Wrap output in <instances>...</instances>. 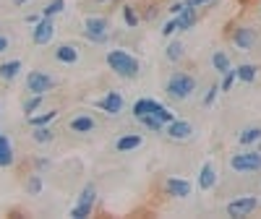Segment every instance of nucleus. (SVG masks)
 <instances>
[{
  "mask_svg": "<svg viewBox=\"0 0 261 219\" xmlns=\"http://www.w3.org/2000/svg\"><path fill=\"white\" fill-rule=\"evenodd\" d=\"M105 60H107V68H110L115 76L125 78V81H134V78H139V73H141V63H139V58H134L128 50H120V47L107 50Z\"/></svg>",
  "mask_w": 261,
  "mask_h": 219,
  "instance_id": "1",
  "label": "nucleus"
},
{
  "mask_svg": "<svg viewBox=\"0 0 261 219\" xmlns=\"http://www.w3.org/2000/svg\"><path fill=\"white\" fill-rule=\"evenodd\" d=\"M196 76L186 73V71H175L170 73V78L165 81V94L172 99V102H186L193 92H196Z\"/></svg>",
  "mask_w": 261,
  "mask_h": 219,
  "instance_id": "2",
  "label": "nucleus"
},
{
  "mask_svg": "<svg viewBox=\"0 0 261 219\" xmlns=\"http://www.w3.org/2000/svg\"><path fill=\"white\" fill-rule=\"evenodd\" d=\"M84 37L94 45H107L110 42V18L105 16H86L84 18Z\"/></svg>",
  "mask_w": 261,
  "mask_h": 219,
  "instance_id": "3",
  "label": "nucleus"
},
{
  "mask_svg": "<svg viewBox=\"0 0 261 219\" xmlns=\"http://www.w3.org/2000/svg\"><path fill=\"white\" fill-rule=\"evenodd\" d=\"M94 204H97V185H94V183H86V185L81 188V193H79V201L71 206V216H73V219L92 216Z\"/></svg>",
  "mask_w": 261,
  "mask_h": 219,
  "instance_id": "4",
  "label": "nucleus"
},
{
  "mask_svg": "<svg viewBox=\"0 0 261 219\" xmlns=\"http://www.w3.org/2000/svg\"><path fill=\"white\" fill-rule=\"evenodd\" d=\"M230 170L241 172V175H251L261 170V151H241V154L230 157Z\"/></svg>",
  "mask_w": 261,
  "mask_h": 219,
  "instance_id": "5",
  "label": "nucleus"
},
{
  "mask_svg": "<svg viewBox=\"0 0 261 219\" xmlns=\"http://www.w3.org/2000/svg\"><path fill=\"white\" fill-rule=\"evenodd\" d=\"M258 199L256 196H251V193H246V196H238V199H232L227 206H225V211H227V216H232V219H241V216H251L256 209H258Z\"/></svg>",
  "mask_w": 261,
  "mask_h": 219,
  "instance_id": "6",
  "label": "nucleus"
},
{
  "mask_svg": "<svg viewBox=\"0 0 261 219\" xmlns=\"http://www.w3.org/2000/svg\"><path fill=\"white\" fill-rule=\"evenodd\" d=\"M55 84L58 81L50 73H45V71H29L27 73V89H29V94H47V92L55 89Z\"/></svg>",
  "mask_w": 261,
  "mask_h": 219,
  "instance_id": "7",
  "label": "nucleus"
},
{
  "mask_svg": "<svg viewBox=\"0 0 261 219\" xmlns=\"http://www.w3.org/2000/svg\"><path fill=\"white\" fill-rule=\"evenodd\" d=\"M193 133H196L193 123H191V120H183V118H175L172 123H167V125H165V136H167L170 141H178V144L191 141V139H193Z\"/></svg>",
  "mask_w": 261,
  "mask_h": 219,
  "instance_id": "8",
  "label": "nucleus"
},
{
  "mask_svg": "<svg viewBox=\"0 0 261 219\" xmlns=\"http://www.w3.org/2000/svg\"><path fill=\"white\" fill-rule=\"evenodd\" d=\"M230 42L235 45V50L248 52V50H253V45L258 42V37H256V32H253L251 26H235V29L230 32Z\"/></svg>",
  "mask_w": 261,
  "mask_h": 219,
  "instance_id": "9",
  "label": "nucleus"
},
{
  "mask_svg": "<svg viewBox=\"0 0 261 219\" xmlns=\"http://www.w3.org/2000/svg\"><path fill=\"white\" fill-rule=\"evenodd\" d=\"M94 107H99L105 115H110V118H118L123 113V107H125V99L120 92H107L102 99H94Z\"/></svg>",
  "mask_w": 261,
  "mask_h": 219,
  "instance_id": "10",
  "label": "nucleus"
},
{
  "mask_svg": "<svg viewBox=\"0 0 261 219\" xmlns=\"http://www.w3.org/2000/svg\"><path fill=\"white\" fill-rule=\"evenodd\" d=\"M53 37H55V18L42 16L39 24L32 26V42L34 45H50Z\"/></svg>",
  "mask_w": 261,
  "mask_h": 219,
  "instance_id": "11",
  "label": "nucleus"
},
{
  "mask_svg": "<svg viewBox=\"0 0 261 219\" xmlns=\"http://www.w3.org/2000/svg\"><path fill=\"white\" fill-rule=\"evenodd\" d=\"M191 193H193V183L186 178L172 175V178L165 180V196H170V199H188Z\"/></svg>",
  "mask_w": 261,
  "mask_h": 219,
  "instance_id": "12",
  "label": "nucleus"
},
{
  "mask_svg": "<svg viewBox=\"0 0 261 219\" xmlns=\"http://www.w3.org/2000/svg\"><path fill=\"white\" fill-rule=\"evenodd\" d=\"M199 21V8H191L186 6L180 13H175V24H178V32H191Z\"/></svg>",
  "mask_w": 261,
  "mask_h": 219,
  "instance_id": "13",
  "label": "nucleus"
},
{
  "mask_svg": "<svg viewBox=\"0 0 261 219\" xmlns=\"http://www.w3.org/2000/svg\"><path fill=\"white\" fill-rule=\"evenodd\" d=\"M141 144H144L141 133H125V136H120L115 141V151H118V154H128V151H136Z\"/></svg>",
  "mask_w": 261,
  "mask_h": 219,
  "instance_id": "14",
  "label": "nucleus"
},
{
  "mask_svg": "<svg viewBox=\"0 0 261 219\" xmlns=\"http://www.w3.org/2000/svg\"><path fill=\"white\" fill-rule=\"evenodd\" d=\"M217 185V170L214 162H204L199 170V190H212Z\"/></svg>",
  "mask_w": 261,
  "mask_h": 219,
  "instance_id": "15",
  "label": "nucleus"
},
{
  "mask_svg": "<svg viewBox=\"0 0 261 219\" xmlns=\"http://www.w3.org/2000/svg\"><path fill=\"white\" fill-rule=\"evenodd\" d=\"M68 128L73 130V133H92V130L97 128V120L92 115H76V118H71Z\"/></svg>",
  "mask_w": 261,
  "mask_h": 219,
  "instance_id": "16",
  "label": "nucleus"
},
{
  "mask_svg": "<svg viewBox=\"0 0 261 219\" xmlns=\"http://www.w3.org/2000/svg\"><path fill=\"white\" fill-rule=\"evenodd\" d=\"M55 60L63 65H76L79 63V47L76 45H60L55 50Z\"/></svg>",
  "mask_w": 261,
  "mask_h": 219,
  "instance_id": "17",
  "label": "nucleus"
},
{
  "mask_svg": "<svg viewBox=\"0 0 261 219\" xmlns=\"http://www.w3.org/2000/svg\"><path fill=\"white\" fill-rule=\"evenodd\" d=\"M238 144L241 146H253V144H261V125H248L238 133Z\"/></svg>",
  "mask_w": 261,
  "mask_h": 219,
  "instance_id": "18",
  "label": "nucleus"
},
{
  "mask_svg": "<svg viewBox=\"0 0 261 219\" xmlns=\"http://www.w3.org/2000/svg\"><path fill=\"white\" fill-rule=\"evenodd\" d=\"M235 76H238V81L241 84H253L256 78H258V65H253V63H241L235 68Z\"/></svg>",
  "mask_w": 261,
  "mask_h": 219,
  "instance_id": "19",
  "label": "nucleus"
},
{
  "mask_svg": "<svg viewBox=\"0 0 261 219\" xmlns=\"http://www.w3.org/2000/svg\"><path fill=\"white\" fill-rule=\"evenodd\" d=\"M212 68L217 71V73H227L230 68H232V63H230V55L225 52V50H214L212 52Z\"/></svg>",
  "mask_w": 261,
  "mask_h": 219,
  "instance_id": "20",
  "label": "nucleus"
},
{
  "mask_svg": "<svg viewBox=\"0 0 261 219\" xmlns=\"http://www.w3.org/2000/svg\"><path fill=\"white\" fill-rule=\"evenodd\" d=\"M13 165V144L6 133H0V167H11Z\"/></svg>",
  "mask_w": 261,
  "mask_h": 219,
  "instance_id": "21",
  "label": "nucleus"
},
{
  "mask_svg": "<svg viewBox=\"0 0 261 219\" xmlns=\"http://www.w3.org/2000/svg\"><path fill=\"white\" fill-rule=\"evenodd\" d=\"M21 73V60H6L0 63V81H13Z\"/></svg>",
  "mask_w": 261,
  "mask_h": 219,
  "instance_id": "22",
  "label": "nucleus"
},
{
  "mask_svg": "<svg viewBox=\"0 0 261 219\" xmlns=\"http://www.w3.org/2000/svg\"><path fill=\"white\" fill-rule=\"evenodd\" d=\"M149 115H154V118H157V120H162L165 125H167V123H172V120H175V113H172L170 107H165L162 102H157V99L151 102V113H149Z\"/></svg>",
  "mask_w": 261,
  "mask_h": 219,
  "instance_id": "23",
  "label": "nucleus"
},
{
  "mask_svg": "<svg viewBox=\"0 0 261 219\" xmlns=\"http://www.w3.org/2000/svg\"><path fill=\"white\" fill-rule=\"evenodd\" d=\"M58 110H47V113H42V115H27V123L32 125V128H37V125H50V123H55L58 120Z\"/></svg>",
  "mask_w": 261,
  "mask_h": 219,
  "instance_id": "24",
  "label": "nucleus"
},
{
  "mask_svg": "<svg viewBox=\"0 0 261 219\" xmlns=\"http://www.w3.org/2000/svg\"><path fill=\"white\" fill-rule=\"evenodd\" d=\"M32 139H34L37 144H53L55 130H53L50 125H37V128H32Z\"/></svg>",
  "mask_w": 261,
  "mask_h": 219,
  "instance_id": "25",
  "label": "nucleus"
},
{
  "mask_svg": "<svg viewBox=\"0 0 261 219\" xmlns=\"http://www.w3.org/2000/svg\"><path fill=\"white\" fill-rule=\"evenodd\" d=\"M120 13H123V21H125L128 29H136V26L141 24V16H139V11H136L134 6H123Z\"/></svg>",
  "mask_w": 261,
  "mask_h": 219,
  "instance_id": "26",
  "label": "nucleus"
},
{
  "mask_svg": "<svg viewBox=\"0 0 261 219\" xmlns=\"http://www.w3.org/2000/svg\"><path fill=\"white\" fill-rule=\"evenodd\" d=\"M146 130H151V133H165V123L162 120H157L154 115H141V118H136Z\"/></svg>",
  "mask_w": 261,
  "mask_h": 219,
  "instance_id": "27",
  "label": "nucleus"
},
{
  "mask_svg": "<svg viewBox=\"0 0 261 219\" xmlns=\"http://www.w3.org/2000/svg\"><path fill=\"white\" fill-rule=\"evenodd\" d=\"M42 97H45V94H29V97L24 99V104H21V110H24L27 115H34L37 110L42 107Z\"/></svg>",
  "mask_w": 261,
  "mask_h": 219,
  "instance_id": "28",
  "label": "nucleus"
},
{
  "mask_svg": "<svg viewBox=\"0 0 261 219\" xmlns=\"http://www.w3.org/2000/svg\"><path fill=\"white\" fill-rule=\"evenodd\" d=\"M165 58H167L170 63H178V60L183 58V42H170L167 50H165Z\"/></svg>",
  "mask_w": 261,
  "mask_h": 219,
  "instance_id": "29",
  "label": "nucleus"
},
{
  "mask_svg": "<svg viewBox=\"0 0 261 219\" xmlns=\"http://www.w3.org/2000/svg\"><path fill=\"white\" fill-rule=\"evenodd\" d=\"M151 102H154V99H149V97H144V99H136V102H134V118L149 115V113H151Z\"/></svg>",
  "mask_w": 261,
  "mask_h": 219,
  "instance_id": "30",
  "label": "nucleus"
},
{
  "mask_svg": "<svg viewBox=\"0 0 261 219\" xmlns=\"http://www.w3.org/2000/svg\"><path fill=\"white\" fill-rule=\"evenodd\" d=\"M63 8H65V0H50V3L42 8V16H50V18H55L58 13H63Z\"/></svg>",
  "mask_w": 261,
  "mask_h": 219,
  "instance_id": "31",
  "label": "nucleus"
},
{
  "mask_svg": "<svg viewBox=\"0 0 261 219\" xmlns=\"http://www.w3.org/2000/svg\"><path fill=\"white\" fill-rule=\"evenodd\" d=\"M27 193H29V196H39V193H42V178H39V175H29Z\"/></svg>",
  "mask_w": 261,
  "mask_h": 219,
  "instance_id": "32",
  "label": "nucleus"
},
{
  "mask_svg": "<svg viewBox=\"0 0 261 219\" xmlns=\"http://www.w3.org/2000/svg\"><path fill=\"white\" fill-rule=\"evenodd\" d=\"M235 81H238V76H235V68H230L227 73H222V81H220V92H230Z\"/></svg>",
  "mask_w": 261,
  "mask_h": 219,
  "instance_id": "33",
  "label": "nucleus"
},
{
  "mask_svg": "<svg viewBox=\"0 0 261 219\" xmlns=\"http://www.w3.org/2000/svg\"><path fill=\"white\" fill-rule=\"evenodd\" d=\"M217 94H220V84H212L209 89H206V94H204V107H212L214 99H217Z\"/></svg>",
  "mask_w": 261,
  "mask_h": 219,
  "instance_id": "34",
  "label": "nucleus"
},
{
  "mask_svg": "<svg viewBox=\"0 0 261 219\" xmlns=\"http://www.w3.org/2000/svg\"><path fill=\"white\" fill-rule=\"evenodd\" d=\"M175 32H178V24H175V16H172L167 24H165V29H162V37H172Z\"/></svg>",
  "mask_w": 261,
  "mask_h": 219,
  "instance_id": "35",
  "label": "nucleus"
},
{
  "mask_svg": "<svg viewBox=\"0 0 261 219\" xmlns=\"http://www.w3.org/2000/svg\"><path fill=\"white\" fill-rule=\"evenodd\" d=\"M217 0H186V6H191V8H209Z\"/></svg>",
  "mask_w": 261,
  "mask_h": 219,
  "instance_id": "36",
  "label": "nucleus"
},
{
  "mask_svg": "<svg viewBox=\"0 0 261 219\" xmlns=\"http://www.w3.org/2000/svg\"><path fill=\"white\" fill-rule=\"evenodd\" d=\"M24 21H27L29 26H34V24H39V21H42V13H27Z\"/></svg>",
  "mask_w": 261,
  "mask_h": 219,
  "instance_id": "37",
  "label": "nucleus"
},
{
  "mask_svg": "<svg viewBox=\"0 0 261 219\" xmlns=\"http://www.w3.org/2000/svg\"><path fill=\"white\" fill-rule=\"evenodd\" d=\"M183 8H186V0H178V3H172V6H170V13L175 16V13H180Z\"/></svg>",
  "mask_w": 261,
  "mask_h": 219,
  "instance_id": "38",
  "label": "nucleus"
},
{
  "mask_svg": "<svg viewBox=\"0 0 261 219\" xmlns=\"http://www.w3.org/2000/svg\"><path fill=\"white\" fill-rule=\"evenodd\" d=\"M37 167H39V170H47V167H50V159H47V157H39V159H37Z\"/></svg>",
  "mask_w": 261,
  "mask_h": 219,
  "instance_id": "39",
  "label": "nucleus"
},
{
  "mask_svg": "<svg viewBox=\"0 0 261 219\" xmlns=\"http://www.w3.org/2000/svg\"><path fill=\"white\" fill-rule=\"evenodd\" d=\"M6 50H8V37L0 34V52H6Z\"/></svg>",
  "mask_w": 261,
  "mask_h": 219,
  "instance_id": "40",
  "label": "nucleus"
},
{
  "mask_svg": "<svg viewBox=\"0 0 261 219\" xmlns=\"http://www.w3.org/2000/svg\"><path fill=\"white\" fill-rule=\"evenodd\" d=\"M27 3H32V0H13V6H27Z\"/></svg>",
  "mask_w": 261,
  "mask_h": 219,
  "instance_id": "41",
  "label": "nucleus"
},
{
  "mask_svg": "<svg viewBox=\"0 0 261 219\" xmlns=\"http://www.w3.org/2000/svg\"><path fill=\"white\" fill-rule=\"evenodd\" d=\"M238 3H241V6H251V3H253V0H238Z\"/></svg>",
  "mask_w": 261,
  "mask_h": 219,
  "instance_id": "42",
  "label": "nucleus"
},
{
  "mask_svg": "<svg viewBox=\"0 0 261 219\" xmlns=\"http://www.w3.org/2000/svg\"><path fill=\"white\" fill-rule=\"evenodd\" d=\"M99 3H118V0H99Z\"/></svg>",
  "mask_w": 261,
  "mask_h": 219,
  "instance_id": "43",
  "label": "nucleus"
}]
</instances>
